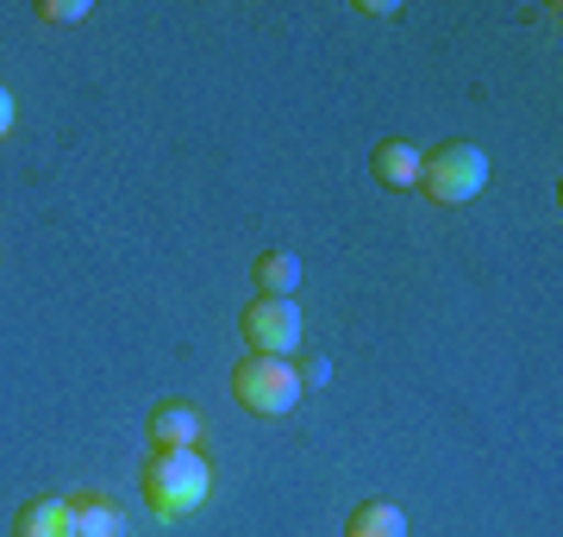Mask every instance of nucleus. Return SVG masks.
Wrapping results in <instances>:
<instances>
[{"label":"nucleus","mask_w":563,"mask_h":537,"mask_svg":"<svg viewBox=\"0 0 563 537\" xmlns=\"http://www.w3.org/2000/svg\"><path fill=\"white\" fill-rule=\"evenodd\" d=\"M213 494V469L201 450H151L144 457V500L157 518H188L201 513Z\"/></svg>","instance_id":"obj_1"},{"label":"nucleus","mask_w":563,"mask_h":537,"mask_svg":"<svg viewBox=\"0 0 563 537\" xmlns=\"http://www.w3.org/2000/svg\"><path fill=\"white\" fill-rule=\"evenodd\" d=\"M483 188H488L483 144L451 138V144H439L432 157H420V194L432 200V206H470Z\"/></svg>","instance_id":"obj_2"},{"label":"nucleus","mask_w":563,"mask_h":537,"mask_svg":"<svg viewBox=\"0 0 563 537\" xmlns=\"http://www.w3.org/2000/svg\"><path fill=\"white\" fill-rule=\"evenodd\" d=\"M232 400L251 406L257 418H282L301 406V376H295L288 357H244L232 369Z\"/></svg>","instance_id":"obj_3"},{"label":"nucleus","mask_w":563,"mask_h":537,"mask_svg":"<svg viewBox=\"0 0 563 537\" xmlns=\"http://www.w3.org/2000/svg\"><path fill=\"white\" fill-rule=\"evenodd\" d=\"M239 332L244 344H251V357H295L301 350V306L295 300H244V313H239Z\"/></svg>","instance_id":"obj_4"},{"label":"nucleus","mask_w":563,"mask_h":537,"mask_svg":"<svg viewBox=\"0 0 563 537\" xmlns=\"http://www.w3.org/2000/svg\"><path fill=\"white\" fill-rule=\"evenodd\" d=\"M201 413L188 406V400H163V406H151V444L157 450H201Z\"/></svg>","instance_id":"obj_5"},{"label":"nucleus","mask_w":563,"mask_h":537,"mask_svg":"<svg viewBox=\"0 0 563 537\" xmlns=\"http://www.w3.org/2000/svg\"><path fill=\"white\" fill-rule=\"evenodd\" d=\"M13 537H76V513H69V494L25 500L20 518H13Z\"/></svg>","instance_id":"obj_6"},{"label":"nucleus","mask_w":563,"mask_h":537,"mask_svg":"<svg viewBox=\"0 0 563 537\" xmlns=\"http://www.w3.org/2000/svg\"><path fill=\"white\" fill-rule=\"evenodd\" d=\"M251 288L269 300H295V288H301V257L295 250H263L251 262Z\"/></svg>","instance_id":"obj_7"},{"label":"nucleus","mask_w":563,"mask_h":537,"mask_svg":"<svg viewBox=\"0 0 563 537\" xmlns=\"http://www.w3.org/2000/svg\"><path fill=\"white\" fill-rule=\"evenodd\" d=\"M76 513V537H125V506L107 494H69Z\"/></svg>","instance_id":"obj_8"},{"label":"nucleus","mask_w":563,"mask_h":537,"mask_svg":"<svg viewBox=\"0 0 563 537\" xmlns=\"http://www.w3.org/2000/svg\"><path fill=\"white\" fill-rule=\"evenodd\" d=\"M369 169H376L383 188H420V150H413L407 138H383L376 157H369Z\"/></svg>","instance_id":"obj_9"},{"label":"nucleus","mask_w":563,"mask_h":537,"mask_svg":"<svg viewBox=\"0 0 563 537\" xmlns=\"http://www.w3.org/2000/svg\"><path fill=\"white\" fill-rule=\"evenodd\" d=\"M344 537H407V513L388 500H363L357 513L344 518Z\"/></svg>","instance_id":"obj_10"},{"label":"nucleus","mask_w":563,"mask_h":537,"mask_svg":"<svg viewBox=\"0 0 563 537\" xmlns=\"http://www.w3.org/2000/svg\"><path fill=\"white\" fill-rule=\"evenodd\" d=\"M44 25H76V20H88V0H38L32 7Z\"/></svg>","instance_id":"obj_11"},{"label":"nucleus","mask_w":563,"mask_h":537,"mask_svg":"<svg viewBox=\"0 0 563 537\" xmlns=\"http://www.w3.org/2000/svg\"><path fill=\"white\" fill-rule=\"evenodd\" d=\"M295 376H301V394H307V388H325V381H332V362H325V357H313V350H307V357H301V369H295Z\"/></svg>","instance_id":"obj_12"},{"label":"nucleus","mask_w":563,"mask_h":537,"mask_svg":"<svg viewBox=\"0 0 563 537\" xmlns=\"http://www.w3.org/2000/svg\"><path fill=\"white\" fill-rule=\"evenodd\" d=\"M7 132H13V94L0 88V138H7Z\"/></svg>","instance_id":"obj_13"}]
</instances>
